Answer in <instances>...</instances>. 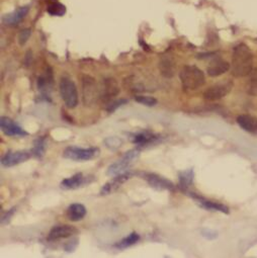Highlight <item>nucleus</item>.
<instances>
[{"instance_id": "7c9ffc66", "label": "nucleus", "mask_w": 257, "mask_h": 258, "mask_svg": "<svg viewBox=\"0 0 257 258\" xmlns=\"http://www.w3.org/2000/svg\"><path fill=\"white\" fill-rule=\"evenodd\" d=\"M31 36H32V31L30 29H25V30L21 31L19 34V38H18L19 44L21 46H24L28 42V40L31 38Z\"/></svg>"}, {"instance_id": "5701e85b", "label": "nucleus", "mask_w": 257, "mask_h": 258, "mask_svg": "<svg viewBox=\"0 0 257 258\" xmlns=\"http://www.w3.org/2000/svg\"><path fill=\"white\" fill-rule=\"evenodd\" d=\"M179 182H180L181 188L186 190L194 182V171L191 169L182 171L179 174Z\"/></svg>"}, {"instance_id": "412c9836", "label": "nucleus", "mask_w": 257, "mask_h": 258, "mask_svg": "<svg viewBox=\"0 0 257 258\" xmlns=\"http://www.w3.org/2000/svg\"><path fill=\"white\" fill-rule=\"evenodd\" d=\"M139 240H140L139 234H137L136 232H134V233H131L128 236L122 238L120 241L116 242V243L113 245V247L116 248V249L122 250V249H125V248H127V247L133 246V245L136 244Z\"/></svg>"}, {"instance_id": "473e14b6", "label": "nucleus", "mask_w": 257, "mask_h": 258, "mask_svg": "<svg viewBox=\"0 0 257 258\" xmlns=\"http://www.w3.org/2000/svg\"><path fill=\"white\" fill-rule=\"evenodd\" d=\"M15 212H16V209H15V208H13V209L10 210L9 212H7V213L3 216V218H2V224H3V225L9 224L10 221H11V219H12V217L14 216Z\"/></svg>"}, {"instance_id": "a211bd4d", "label": "nucleus", "mask_w": 257, "mask_h": 258, "mask_svg": "<svg viewBox=\"0 0 257 258\" xmlns=\"http://www.w3.org/2000/svg\"><path fill=\"white\" fill-rule=\"evenodd\" d=\"M86 208L82 204L74 203L67 209V217L72 222L81 221L86 216Z\"/></svg>"}, {"instance_id": "c756f323", "label": "nucleus", "mask_w": 257, "mask_h": 258, "mask_svg": "<svg viewBox=\"0 0 257 258\" xmlns=\"http://www.w3.org/2000/svg\"><path fill=\"white\" fill-rule=\"evenodd\" d=\"M104 144L108 149L116 150L122 144V141L117 137H110L104 141Z\"/></svg>"}, {"instance_id": "c85d7f7f", "label": "nucleus", "mask_w": 257, "mask_h": 258, "mask_svg": "<svg viewBox=\"0 0 257 258\" xmlns=\"http://www.w3.org/2000/svg\"><path fill=\"white\" fill-rule=\"evenodd\" d=\"M128 102L127 99L125 98H118V99H114V100H111L107 105H106V110L108 112H113L114 110H116L118 107L126 104Z\"/></svg>"}, {"instance_id": "dca6fc26", "label": "nucleus", "mask_w": 257, "mask_h": 258, "mask_svg": "<svg viewBox=\"0 0 257 258\" xmlns=\"http://www.w3.org/2000/svg\"><path fill=\"white\" fill-rule=\"evenodd\" d=\"M230 67L231 66L227 61H225L221 58H216L215 60H213L210 63V65L207 69V72H208L209 76H211V77H218L220 75L225 74L227 71H229Z\"/></svg>"}, {"instance_id": "ddd939ff", "label": "nucleus", "mask_w": 257, "mask_h": 258, "mask_svg": "<svg viewBox=\"0 0 257 258\" xmlns=\"http://www.w3.org/2000/svg\"><path fill=\"white\" fill-rule=\"evenodd\" d=\"M186 192H187V195H188L189 197H191L196 202H198L201 207H203L204 209H206V210H208V211L221 212V213H225V214H228V213H229L228 207H226V206L223 205V204L216 203V202H213V201H209V200L204 199L203 197H201V196H199V195H196L195 192H190V191H186Z\"/></svg>"}, {"instance_id": "0eeeda50", "label": "nucleus", "mask_w": 257, "mask_h": 258, "mask_svg": "<svg viewBox=\"0 0 257 258\" xmlns=\"http://www.w3.org/2000/svg\"><path fill=\"white\" fill-rule=\"evenodd\" d=\"M83 84V102L85 105L93 104L98 98V90L95 80L90 76H84L82 79Z\"/></svg>"}, {"instance_id": "6e6552de", "label": "nucleus", "mask_w": 257, "mask_h": 258, "mask_svg": "<svg viewBox=\"0 0 257 258\" xmlns=\"http://www.w3.org/2000/svg\"><path fill=\"white\" fill-rule=\"evenodd\" d=\"M32 152L29 151H10L2 159V164L6 167L17 166L28 161L32 157Z\"/></svg>"}, {"instance_id": "1a4fd4ad", "label": "nucleus", "mask_w": 257, "mask_h": 258, "mask_svg": "<svg viewBox=\"0 0 257 258\" xmlns=\"http://www.w3.org/2000/svg\"><path fill=\"white\" fill-rule=\"evenodd\" d=\"M0 125H2V130L4 134L10 137H24L28 136V132L25 131L22 126H20L16 121L12 118L3 116L0 120Z\"/></svg>"}, {"instance_id": "7ed1b4c3", "label": "nucleus", "mask_w": 257, "mask_h": 258, "mask_svg": "<svg viewBox=\"0 0 257 258\" xmlns=\"http://www.w3.org/2000/svg\"><path fill=\"white\" fill-rule=\"evenodd\" d=\"M100 155V150L97 147L80 148L77 146H69L63 152V157L73 161H89L97 158Z\"/></svg>"}, {"instance_id": "bb28decb", "label": "nucleus", "mask_w": 257, "mask_h": 258, "mask_svg": "<svg viewBox=\"0 0 257 258\" xmlns=\"http://www.w3.org/2000/svg\"><path fill=\"white\" fill-rule=\"evenodd\" d=\"M250 74L251 75L247 85V92L252 96H257V69Z\"/></svg>"}, {"instance_id": "4be33fe9", "label": "nucleus", "mask_w": 257, "mask_h": 258, "mask_svg": "<svg viewBox=\"0 0 257 258\" xmlns=\"http://www.w3.org/2000/svg\"><path fill=\"white\" fill-rule=\"evenodd\" d=\"M159 70L165 77H172L175 73V65L170 58H163L159 62Z\"/></svg>"}, {"instance_id": "4468645a", "label": "nucleus", "mask_w": 257, "mask_h": 258, "mask_svg": "<svg viewBox=\"0 0 257 258\" xmlns=\"http://www.w3.org/2000/svg\"><path fill=\"white\" fill-rule=\"evenodd\" d=\"M237 123L249 134L257 136V118L251 114H240L237 117Z\"/></svg>"}, {"instance_id": "f03ea898", "label": "nucleus", "mask_w": 257, "mask_h": 258, "mask_svg": "<svg viewBox=\"0 0 257 258\" xmlns=\"http://www.w3.org/2000/svg\"><path fill=\"white\" fill-rule=\"evenodd\" d=\"M182 88L185 90H197L205 84L204 72L195 65H185L179 73Z\"/></svg>"}, {"instance_id": "9d476101", "label": "nucleus", "mask_w": 257, "mask_h": 258, "mask_svg": "<svg viewBox=\"0 0 257 258\" xmlns=\"http://www.w3.org/2000/svg\"><path fill=\"white\" fill-rule=\"evenodd\" d=\"M79 231L70 225H59L55 226L51 229L49 235H48V240L49 241H57L60 239L64 238H69L77 235Z\"/></svg>"}, {"instance_id": "2f4dec72", "label": "nucleus", "mask_w": 257, "mask_h": 258, "mask_svg": "<svg viewBox=\"0 0 257 258\" xmlns=\"http://www.w3.org/2000/svg\"><path fill=\"white\" fill-rule=\"evenodd\" d=\"M77 245H78V240L75 238V239H72L71 241H69L68 243H66L64 249H65V251L70 253V252H73L77 248Z\"/></svg>"}, {"instance_id": "9b49d317", "label": "nucleus", "mask_w": 257, "mask_h": 258, "mask_svg": "<svg viewBox=\"0 0 257 258\" xmlns=\"http://www.w3.org/2000/svg\"><path fill=\"white\" fill-rule=\"evenodd\" d=\"M143 177L148 182V184L155 189H158V190L174 189V184L170 180H168L160 175H157L154 173H144Z\"/></svg>"}, {"instance_id": "b1692460", "label": "nucleus", "mask_w": 257, "mask_h": 258, "mask_svg": "<svg viewBox=\"0 0 257 258\" xmlns=\"http://www.w3.org/2000/svg\"><path fill=\"white\" fill-rule=\"evenodd\" d=\"M47 12L49 13V15L54 16V17H62L66 14V8L65 6H63L60 3H52L48 6Z\"/></svg>"}, {"instance_id": "393cba45", "label": "nucleus", "mask_w": 257, "mask_h": 258, "mask_svg": "<svg viewBox=\"0 0 257 258\" xmlns=\"http://www.w3.org/2000/svg\"><path fill=\"white\" fill-rule=\"evenodd\" d=\"M45 150H46V140H45V138H43V137L38 138L35 141L34 148L32 150V154L34 156H36L37 158H42L44 153H45Z\"/></svg>"}, {"instance_id": "a878e982", "label": "nucleus", "mask_w": 257, "mask_h": 258, "mask_svg": "<svg viewBox=\"0 0 257 258\" xmlns=\"http://www.w3.org/2000/svg\"><path fill=\"white\" fill-rule=\"evenodd\" d=\"M52 82H53L52 74L47 73V75H45V76L43 75L38 79V88L41 91H47L49 88H51Z\"/></svg>"}, {"instance_id": "2eb2a0df", "label": "nucleus", "mask_w": 257, "mask_h": 258, "mask_svg": "<svg viewBox=\"0 0 257 258\" xmlns=\"http://www.w3.org/2000/svg\"><path fill=\"white\" fill-rule=\"evenodd\" d=\"M119 92V87L113 78H107L103 83V92L101 95V99L107 104L112 100L114 96H116Z\"/></svg>"}, {"instance_id": "cd10ccee", "label": "nucleus", "mask_w": 257, "mask_h": 258, "mask_svg": "<svg viewBox=\"0 0 257 258\" xmlns=\"http://www.w3.org/2000/svg\"><path fill=\"white\" fill-rule=\"evenodd\" d=\"M135 100L143 105H146V106H154L156 103H157V100L156 98L152 97V96H147V95H136L135 96Z\"/></svg>"}, {"instance_id": "423d86ee", "label": "nucleus", "mask_w": 257, "mask_h": 258, "mask_svg": "<svg viewBox=\"0 0 257 258\" xmlns=\"http://www.w3.org/2000/svg\"><path fill=\"white\" fill-rule=\"evenodd\" d=\"M234 84L231 80H226V81H221L211 87H209L205 93L204 97L207 100H218L230 93L232 90Z\"/></svg>"}, {"instance_id": "f3484780", "label": "nucleus", "mask_w": 257, "mask_h": 258, "mask_svg": "<svg viewBox=\"0 0 257 258\" xmlns=\"http://www.w3.org/2000/svg\"><path fill=\"white\" fill-rule=\"evenodd\" d=\"M87 183V177H84L82 173H76L69 178H65L60 183L62 189L70 190V189H77Z\"/></svg>"}, {"instance_id": "39448f33", "label": "nucleus", "mask_w": 257, "mask_h": 258, "mask_svg": "<svg viewBox=\"0 0 257 258\" xmlns=\"http://www.w3.org/2000/svg\"><path fill=\"white\" fill-rule=\"evenodd\" d=\"M139 155V151L138 150H130L125 152L120 159H118L116 162H114L113 164H111L107 170H106V174L108 176H116L120 173L125 172V170L127 169V167L132 164V162L137 159Z\"/></svg>"}, {"instance_id": "20e7f679", "label": "nucleus", "mask_w": 257, "mask_h": 258, "mask_svg": "<svg viewBox=\"0 0 257 258\" xmlns=\"http://www.w3.org/2000/svg\"><path fill=\"white\" fill-rule=\"evenodd\" d=\"M59 88L65 105L68 108H75L78 104V92L75 83L68 77H62Z\"/></svg>"}, {"instance_id": "aec40b11", "label": "nucleus", "mask_w": 257, "mask_h": 258, "mask_svg": "<svg viewBox=\"0 0 257 258\" xmlns=\"http://www.w3.org/2000/svg\"><path fill=\"white\" fill-rule=\"evenodd\" d=\"M29 7H23V8H20L18 9L16 12H14L13 14L7 16L5 19H4V22L7 24V25H10V26H14V25H17L19 24L28 14L29 12Z\"/></svg>"}, {"instance_id": "f8f14e48", "label": "nucleus", "mask_w": 257, "mask_h": 258, "mask_svg": "<svg viewBox=\"0 0 257 258\" xmlns=\"http://www.w3.org/2000/svg\"><path fill=\"white\" fill-rule=\"evenodd\" d=\"M132 172L130 171H125L123 173H120L116 176H114L113 179H111V181L105 183L101 189H100V195L101 196H107L113 191H115L122 183H124L126 180H128L132 176Z\"/></svg>"}, {"instance_id": "6ab92c4d", "label": "nucleus", "mask_w": 257, "mask_h": 258, "mask_svg": "<svg viewBox=\"0 0 257 258\" xmlns=\"http://www.w3.org/2000/svg\"><path fill=\"white\" fill-rule=\"evenodd\" d=\"M157 140V136L150 132H141L132 135L131 141L138 146H146Z\"/></svg>"}, {"instance_id": "f257e3e1", "label": "nucleus", "mask_w": 257, "mask_h": 258, "mask_svg": "<svg viewBox=\"0 0 257 258\" xmlns=\"http://www.w3.org/2000/svg\"><path fill=\"white\" fill-rule=\"evenodd\" d=\"M253 69V55L248 46L240 44L234 48L231 71L234 77L241 78L249 75Z\"/></svg>"}]
</instances>
